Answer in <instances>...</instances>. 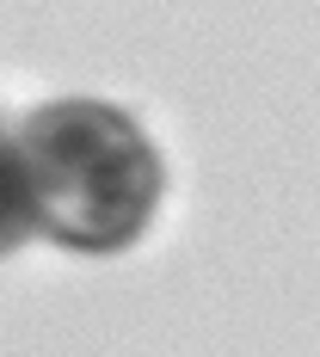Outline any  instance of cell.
I'll return each instance as SVG.
<instances>
[{"mask_svg":"<svg viewBox=\"0 0 320 357\" xmlns=\"http://www.w3.org/2000/svg\"><path fill=\"white\" fill-rule=\"evenodd\" d=\"M13 142L37 234L86 259L142 241L160 204V154L130 111L105 99H56L31 111Z\"/></svg>","mask_w":320,"mask_h":357,"instance_id":"obj_1","label":"cell"},{"mask_svg":"<svg viewBox=\"0 0 320 357\" xmlns=\"http://www.w3.org/2000/svg\"><path fill=\"white\" fill-rule=\"evenodd\" d=\"M31 228V197H25V167H19V142H13V130L0 123V259L19 247Z\"/></svg>","mask_w":320,"mask_h":357,"instance_id":"obj_2","label":"cell"}]
</instances>
